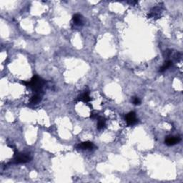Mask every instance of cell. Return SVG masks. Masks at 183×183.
Segmentation results:
<instances>
[{
	"label": "cell",
	"mask_w": 183,
	"mask_h": 183,
	"mask_svg": "<svg viewBox=\"0 0 183 183\" xmlns=\"http://www.w3.org/2000/svg\"><path fill=\"white\" fill-rule=\"evenodd\" d=\"M44 83H45L44 80L37 75H35L31 79L30 81L22 82V84L25 85L27 87H30L35 93L42 92V88L43 87Z\"/></svg>",
	"instance_id": "6da1fadb"
},
{
	"label": "cell",
	"mask_w": 183,
	"mask_h": 183,
	"mask_svg": "<svg viewBox=\"0 0 183 183\" xmlns=\"http://www.w3.org/2000/svg\"><path fill=\"white\" fill-rule=\"evenodd\" d=\"M31 160V157L30 155H26L24 153H17L15 155L14 161L15 163L20 164V163H27Z\"/></svg>",
	"instance_id": "7a4b0ae2"
},
{
	"label": "cell",
	"mask_w": 183,
	"mask_h": 183,
	"mask_svg": "<svg viewBox=\"0 0 183 183\" xmlns=\"http://www.w3.org/2000/svg\"><path fill=\"white\" fill-rule=\"evenodd\" d=\"M125 120L127 124L129 126L134 125L137 122V119L136 117V114L134 112H130L128 114H126L125 116Z\"/></svg>",
	"instance_id": "3957f363"
},
{
	"label": "cell",
	"mask_w": 183,
	"mask_h": 183,
	"mask_svg": "<svg viewBox=\"0 0 183 183\" xmlns=\"http://www.w3.org/2000/svg\"><path fill=\"white\" fill-rule=\"evenodd\" d=\"M181 141V138L179 137H167L165 139V144L167 146H173V145L177 144Z\"/></svg>",
	"instance_id": "277c9868"
},
{
	"label": "cell",
	"mask_w": 183,
	"mask_h": 183,
	"mask_svg": "<svg viewBox=\"0 0 183 183\" xmlns=\"http://www.w3.org/2000/svg\"><path fill=\"white\" fill-rule=\"evenodd\" d=\"M77 149H81V150H93L95 148V145L91 142H82L81 144H79L77 146Z\"/></svg>",
	"instance_id": "5b68a950"
},
{
	"label": "cell",
	"mask_w": 183,
	"mask_h": 183,
	"mask_svg": "<svg viewBox=\"0 0 183 183\" xmlns=\"http://www.w3.org/2000/svg\"><path fill=\"white\" fill-rule=\"evenodd\" d=\"M73 24L77 26H82L83 25V17L80 14H75L72 17Z\"/></svg>",
	"instance_id": "8992f818"
},
{
	"label": "cell",
	"mask_w": 183,
	"mask_h": 183,
	"mask_svg": "<svg viewBox=\"0 0 183 183\" xmlns=\"http://www.w3.org/2000/svg\"><path fill=\"white\" fill-rule=\"evenodd\" d=\"M42 92H39V93H35V95L34 96H32V98H31L30 102H32V104H37L42 100Z\"/></svg>",
	"instance_id": "52a82bcc"
},
{
	"label": "cell",
	"mask_w": 183,
	"mask_h": 183,
	"mask_svg": "<svg viewBox=\"0 0 183 183\" xmlns=\"http://www.w3.org/2000/svg\"><path fill=\"white\" fill-rule=\"evenodd\" d=\"M172 63L173 62H172V61H171V60L166 61L165 62V64H164L163 65L160 67L159 72H165V70H167L169 67H170L172 65Z\"/></svg>",
	"instance_id": "ba28073f"
},
{
	"label": "cell",
	"mask_w": 183,
	"mask_h": 183,
	"mask_svg": "<svg viewBox=\"0 0 183 183\" xmlns=\"http://www.w3.org/2000/svg\"><path fill=\"white\" fill-rule=\"evenodd\" d=\"M79 100L82 101V102H86V103L90 102V101L91 100V98H90V95H89V92H85V93L82 94V95L80 97V98H79Z\"/></svg>",
	"instance_id": "9c48e42d"
},
{
	"label": "cell",
	"mask_w": 183,
	"mask_h": 183,
	"mask_svg": "<svg viewBox=\"0 0 183 183\" xmlns=\"http://www.w3.org/2000/svg\"><path fill=\"white\" fill-rule=\"evenodd\" d=\"M97 119H98L97 129H98L99 130H100V129H103V128L105 127V119H103V118L101 117H97Z\"/></svg>",
	"instance_id": "30bf717a"
},
{
	"label": "cell",
	"mask_w": 183,
	"mask_h": 183,
	"mask_svg": "<svg viewBox=\"0 0 183 183\" xmlns=\"http://www.w3.org/2000/svg\"><path fill=\"white\" fill-rule=\"evenodd\" d=\"M132 103L134 104L135 105H140V104H141V100H140L138 97H135L132 98Z\"/></svg>",
	"instance_id": "8fae6325"
}]
</instances>
